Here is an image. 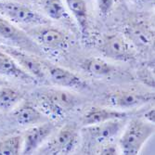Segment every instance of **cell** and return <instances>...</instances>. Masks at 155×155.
I'll return each instance as SVG.
<instances>
[{"label":"cell","mask_w":155,"mask_h":155,"mask_svg":"<svg viewBox=\"0 0 155 155\" xmlns=\"http://www.w3.org/2000/svg\"><path fill=\"white\" fill-rule=\"evenodd\" d=\"M154 124L144 118H134L124 125L119 139V149L123 154L136 155L140 152L154 134Z\"/></svg>","instance_id":"obj_1"},{"label":"cell","mask_w":155,"mask_h":155,"mask_svg":"<svg viewBox=\"0 0 155 155\" xmlns=\"http://www.w3.org/2000/svg\"><path fill=\"white\" fill-rule=\"evenodd\" d=\"M0 15L13 23L45 25L48 20L19 1L0 0Z\"/></svg>","instance_id":"obj_2"},{"label":"cell","mask_w":155,"mask_h":155,"mask_svg":"<svg viewBox=\"0 0 155 155\" xmlns=\"http://www.w3.org/2000/svg\"><path fill=\"white\" fill-rule=\"evenodd\" d=\"M0 36L10 42L12 47L18 48L24 51L37 55L41 57L43 55L42 48L27 34L16 27L8 19L0 15Z\"/></svg>","instance_id":"obj_3"},{"label":"cell","mask_w":155,"mask_h":155,"mask_svg":"<svg viewBox=\"0 0 155 155\" xmlns=\"http://www.w3.org/2000/svg\"><path fill=\"white\" fill-rule=\"evenodd\" d=\"M78 127L74 123L63 125L49 141L41 149L43 154H68L74 149L78 140Z\"/></svg>","instance_id":"obj_4"},{"label":"cell","mask_w":155,"mask_h":155,"mask_svg":"<svg viewBox=\"0 0 155 155\" xmlns=\"http://www.w3.org/2000/svg\"><path fill=\"white\" fill-rule=\"evenodd\" d=\"M98 49L106 58L127 61L135 58V50L131 44L124 35L119 34L109 35L100 42Z\"/></svg>","instance_id":"obj_5"},{"label":"cell","mask_w":155,"mask_h":155,"mask_svg":"<svg viewBox=\"0 0 155 155\" xmlns=\"http://www.w3.org/2000/svg\"><path fill=\"white\" fill-rule=\"evenodd\" d=\"M40 101L52 114L61 115L78 105L80 98L70 91L52 88L42 92Z\"/></svg>","instance_id":"obj_6"},{"label":"cell","mask_w":155,"mask_h":155,"mask_svg":"<svg viewBox=\"0 0 155 155\" xmlns=\"http://www.w3.org/2000/svg\"><path fill=\"white\" fill-rule=\"evenodd\" d=\"M0 48L6 51L9 56H11L14 61L20 65V67L22 68L26 73L35 77L36 81H46L47 76L44 64L34 54L12 46L1 45Z\"/></svg>","instance_id":"obj_7"},{"label":"cell","mask_w":155,"mask_h":155,"mask_svg":"<svg viewBox=\"0 0 155 155\" xmlns=\"http://www.w3.org/2000/svg\"><path fill=\"white\" fill-rule=\"evenodd\" d=\"M124 119L109 120L103 123L84 126L83 132L90 142L105 144L115 137L124 129Z\"/></svg>","instance_id":"obj_8"},{"label":"cell","mask_w":155,"mask_h":155,"mask_svg":"<svg viewBox=\"0 0 155 155\" xmlns=\"http://www.w3.org/2000/svg\"><path fill=\"white\" fill-rule=\"evenodd\" d=\"M154 101V93L133 90H117L106 97V103L116 109H131Z\"/></svg>","instance_id":"obj_9"},{"label":"cell","mask_w":155,"mask_h":155,"mask_svg":"<svg viewBox=\"0 0 155 155\" xmlns=\"http://www.w3.org/2000/svg\"><path fill=\"white\" fill-rule=\"evenodd\" d=\"M56 126L49 121L29 126L22 136L21 154H32L42 147L54 133Z\"/></svg>","instance_id":"obj_10"},{"label":"cell","mask_w":155,"mask_h":155,"mask_svg":"<svg viewBox=\"0 0 155 155\" xmlns=\"http://www.w3.org/2000/svg\"><path fill=\"white\" fill-rule=\"evenodd\" d=\"M27 34L41 48H48L53 51L64 50L68 48L69 45L67 35L61 30L53 27H41L37 30H32Z\"/></svg>","instance_id":"obj_11"},{"label":"cell","mask_w":155,"mask_h":155,"mask_svg":"<svg viewBox=\"0 0 155 155\" xmlns=\"http://www.w3.org/2000/svg\"><path fill=\"white\" fill-rule=\"evenodd\" d=\"M43 64L45 70L48 74L50 81L56 86L72 89L87 88V83L73 72L69 71L63 67L53 65L48 62H43Z\"/></svg>","instance_id":"obj_12"},{"label":"cell","mask_w":155,"mask_h":155,"mask_svg":"<svg viewBox=\"0 0 155 155\" xmlns=\"http://www.w3.org/2000/svg\"><path fill=\"white\" fill-rule=\"evenodd\" d=\"M0 74L20 80L23 83L32 84L36 80L31 74L26 73L6 51L0 48Z\"/></svg>","instance_id":"obj_13"},{"label":"cell","mask_w":155,"mask_h":155,"mask_svg":"<svg viewBox=\"0 0 155 155\" xmlns=\"http://www.w3.org/2000/svg\"><path fill=\"white\" fill-rule=\"evenodd\" d=\"M127 114L119 110L109 109L103 107H91L82 116V124L84 126L103 123L109 120L124 119Z\"/></svg>","instance_id":"obj_14"},{"label":"cell","mask_w":155,"mask_h":155,"mask_svg":"<svg viewBox=\"0 0 155 155\" xmlns=\"http://www.w3.org/2000/svg\"><path fill=\"white\" fill-rule=\"evenodd\" d=\"M13 116L16 122L21 126H32L48 121V117L37 108L29 102L21 104L14 110Z\"/></svg>","instance_id":"obj_15"},{"label":"cell","mask_w":155,"mask_h":155,"mask_svg":"<svg viewBox=\"0 0 155 155\" xmlns=\"http://www.w3.org/2000/svg\"><path fill=\"white\" fill-rule=\"evenodd\" d=\"M82 68L86 73L94 77H104L114 72V66L101 58H88L82 62Z\"/></svg>","instance_id":"obj_16"},{"label":"cell","mask_w":155,"mask_h":155,"mask_svg":"<svg viewBox=\"0 0 155 155\" xmlns=\"http://www.w3.org/2000/svg\"><path fill=\"white\" fill-rule=\"evenodd\" d=\"M65 3L80 25L82 33L86 35L88 29L87 8L86 1L84 0H65Z\"/></svg>","instance_id":"obj_17"},{"label":"cell","mask_w":155,"mask_h":155,"mask_svg":"<svg viewBox=\"0 0 155 155\" xmlns=\"http://www.w3.org/2000/svg\"><path fill=\"white\" fill-rule=\"evenodd\" d=\"M126 36L130 41H132V43L139 48L149 47L152 44V40L154 38V35H152L150 32L137 25L128 27L126 29Z\"/></svg>","instance_id":"obj_18"},{"label":"cell","mask_w":155,"mask_h":155,"mask_svg":"<svg viewBox=\"0 0 155 155\" xmlns=\"http://www.w3.org/2000/svg\"><path fill=\"white\" fill-rule=\"evenodd\" d=\"M22 98V94L10 87H0V110H8L15 107Z\"/></svg>","instance_id":"obj_19"},{"label":"cell","mask_w":155,"mask_h":155,"mask_svg":"<svg viewBox=\"0 0 155 155\" xmlns=\"http://www.w3.org/2000/svg\"><path fill=\"white\" fill-rule=\"evenodd\" d=\"M22 150V136L12 135L0 140V155H18Z\"/></svg>","instance_id":"obj_20"},{"label":"cell","mask_w":155,"mask_h":155,"mask_svg":"<svg viewBox=\"0 0 155 155\" xmlns=\"http://www.w3.org/2000/svg\"><path fill=\"white\" fill-rule=\"evenodd\" d=\"M43 8L47 15L55 21H59L67 16L65 7L61 0H44Z\"/></svg>","instance_id":"obj_21"},{"label":"cell","mask_w":155,"mask_h":155,"mask_svg":"<svg viewBox=\"0 0 155 155\" xmlns=\"http://www.w3.org/2000/svg\"><path fill=\"white\" fill-rule=\"evenodd\" d=\"M98 11L103 16H106L110 12L114 5V0H97Z\"/></svg>","instance_id":"obj_22"},{"label":"cell","mask_w":155,"mask_h":155,"mask_svg":"<svg viewBox=\"0 0 155 155\" xmlns=\"http://www.w3.org/2000/svg\"><path fill=\"white\" fill-rule=\"evenodd\" d=\"M144 119L151 124L155 123V110L154 108L150 109L149 110H147L144 114Z\"/></svg>","instance_id":"obj_23"},{"label":"cell","mask_w":155,"mask_h":155,"mask_svg":"<svg viewBox=\"0 0 155 155\" xmlns=\"http://www.w3.org/2000/svg\"><path fill=\"white\" fill-rule=\"evenodd\" d=\"M101 154H117V150L114 146L107 145L101 150Z\"/></svg>","instance_id":"obj_24"},{"label":"cell","mask_w":155,"mask_h":155,"mask_svg":"<svg viewBox=\"0 0 155 155\" xmlns=\"http://www.w3.org/2000/svg\"><path fill=\"white\" fill-rule=\"evenodd\" d=\"M4 86V82L2 81V79H0V87H2Z\"/></svg>","instance_id":"obj_25"},{"label":"cell","mask_w":155,"mask_h":155,"mask_svg":"<svg viewBox=\"0 0 155 155\" xmlns=\"http://www.w3.org/2000/svg\"><path fill=\"white\" fill-rule=\"evenodd\" d=\"M11 1H19V2H21V1H22V0H11Z\"/></svg>","instance_id":"obj_26"}]
</instances>
